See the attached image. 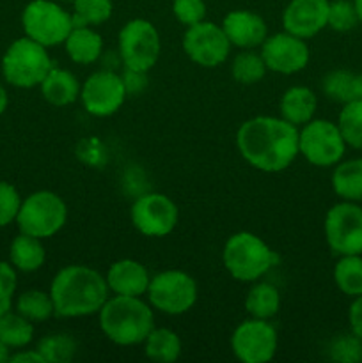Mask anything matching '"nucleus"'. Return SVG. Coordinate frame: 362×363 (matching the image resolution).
Returning a JSON list of instances; mask_svg holds the SVG:
<instances>
[{
  "label": "nucleus",
  "instance_id": "38",
  "mask_svg": "<svg viewBox=\"0 0 362 363\" xmlns=\"http://www.w3.org/2000/svg\"><path fill=\"white\" fill-rule=\"evenodd\" d=\"M172 13L181 25L192 27L206 18V4L204 0H174Z\"/></svg>",
  "mask_w": 362,
  "mask_h": 363
},
{
  "label": "nucleus",
  "instance_id": "31",
  "mask_svg": "<svg viewBox=\"0 0 362 363\" xmlns=\"http://www.w3.org/2000/svg\"><path fill=\"white\" fill-rule=\"evenodd\" d=\"M337 128L348 147L362 151V99L344 103L337 117Z\"/></svg>",
  "mask_w": 362,
  "mask_h": 363
},
{
  "label": "nucleus",
  "instance_id": "19",
  "mask_svg": "<svg viewBox=\"0 0 362 363\" xmlns=\"http://www.w3.org/2000/svg\"><path fill=\"white\" fill-rule=\"evenodd\" d=\"M106 286L117 296H144L148 293L149 277L148 268L135 259L116 261L106 272Z\"/></svg>",
  "mask_w": 362,
  "mask_h": 363
},
{
  "label": "nucleus",
  "instance_id": "47",
  "mask_svg": "<svg viewBox=\"0 0 362 363\" xmlns=\"http://www.w3.org/2000/svg\"><path fill=\"white\" fill-rule=\"evenodd\" d=\"M70 2H73V0H70Z\"/></svg>",
  "mask_w": 362,
  "mask_h": 363
},
{
  "label": "nucleus",
  "instance_id": "6",
  "mask_svg": "<svg viewBox=\"0 0 362 363\" xmlns=\"http://www.w3.org/2000/svg\"><path fill=\"white\" fill-rule=\"evenodd\" d=\"M67 206L60 195L50 190H39L21 201L16 223L20 233L46 240L66 225Z\"/></svg>",
  "mask_w": 362,
  "mask_h": 363
},
{
  "label": "nucleus",
  "instance_id": "21",
  "mask_svg": "<svg viewBox=\"0 0 362 363\" xmlns=\"http://www.w3.org/2000/svg\"><path fill=\"white\" fill-rule=\"evenodd\" d=\"M39 87L43 98L53 106H67L80 99V82L71 71L62 67H52Z\"/></svg>",
  "mask_w": 362,
  "mask_h": 363
},
{
  "label": "nucleus",
  "instance_id": "43",
  "mask_svg": "<svg viewBox=\"0 0 362 363\" xmlns=\"http://www.w3.org/2000/svg\"><path fill=\"white\" fill-rule=\"evenodd\" d=\"M353 99H362V73L353 78Z\"/></svg>",
  "mask_w": 362,
  "mask_h": 363
},
{
  "label": "nucleus",
  "instance_id": "28",
  "mask_svg": "<svg viewBox=\"0 0 362 363\" xmlns=\"http://www.w3.org/2000/svg\"><path fill=\"white\" fill-rule=\"evenodd\" d=\"M34 339V325L18 312H6L0 315V340L9 350L28 346Z\"/></svg>",
  "mask_w": 362,
  "mask_h": 363
},
{
  "label": "nucleus",
  "instance_id": "4",
  "mask_svg": "<svg viewBox=\"0 0 362 363\" xmlns=\"http://www.w3.org/2000/svg\"><path fill=\"white\" fill-rule=\"evenodd\" d=\"M222 261L227 273L238 282H258L273 266L279 264V255L256 234L236 233L226 241Z\"/></svg>",
  "mask_w": 362,
  "mask_h": 363
},
{
  "label": "nucleus",
  "instance_id": "29",
  "mask_svg": "<svg viewBox=\"0 0 362 363\" xmlns=\"http://www.w3.org/2000/svg\"><path fill=\"white\" fill-rule=\"evenodd\" d=\"M16 312L31 323H45L55 315L50 293L39 289H28L21 293L16 300Z\"/></svg>",
  "mask_w": 362,
  "mask_h": 363
},
{
  "label": "nucleus",
  "instance_id": "46",
  "mask_svg": "<svg viewBox=\"0 0 362 363\" xmlns=\"http://www.w3.org/2000/svg\"><path fill=\"white\" fill-rule=\"evenodd\" d=\"M353 6H355V11H357L358 23H362V0H353Z\"/></svg>",
  "mask_w": 362,
  "mask_h": 363
},
{
  "label": "nucleus",
  "instance_id": "41",
  "mask_svg": "<svg viewBox=\"0 0 362 363\" xmlns=\"http://www.w3.org/2000/svg\"><path fill=\"white\" fill-rule=\"evenodd\" d=\"M348 323H350V332L362 340V294L351 301L350 311H348Z\"/></svg>",
  "mask_w": 362,
  "mask_h": 363
},
{
  "label": "nucleus",
  "instance_id": "12",
  "mask_svg": "<svg viewBox=\"0 0 362 363\" xmlns=\"http://www.w3.org/2000/svg\"><path fill=\"white\" fill-rule=\"evenodd\" d=\"M277 346L279 335L268 319H245L231 335L233 354L243 363H266L273 360Z\"/></svg>",
  "mask_w": 362,
  "mask_h": 363
},
{
  "label": "nucleus",
  "instance_id": "37",
  "mask_svg": "<svg viewBox=\"0 0 362 363\" xmlns=\"http://www.w3.org/2000/svg\"><path fill=\"white\" fill-rule=\"evenodd\" d=\"M21 197L11 183L0 181V227H7L16 222L20 211Z\"/></svg>",
  "mask_w": 362,
  "mask_h": 363
},
{
  "label": "nucleus",
  "instance_id": "42",
  "mask_svg": "<svg viewBox=\"0 0 362 363\" xmlns=\"http://www.w3.org/2000/svg\"><path fill=\"white\" fill-rule=\"evenodd\" d=\"M9 362H14V363H45V360H43V357L39 354L38 350L20 351V353L9 357Z\"/></svg>",
  "mask_w": 362,
  "mask_h": 363
},
{
  "label": "nucleus",
  "instance_id": "23",
  "mask_svg": "<svg viewBox=\"0 0 362 363\" xmlns=\"http://www.w3.org/2000/svg\"><path fill=\"white\" fill-rule=\"evenodd\" d=\"M332 190L341 201L362 202V158H351L334 165Z\"/></svg>",
  "mask_w": 362,
  "mask_h": 363
},
{
  "label": "nucleus",
  "instance_id": "7",
  "mask_svg": "<svg viewBox=\"0 0 362 363\" xmlns=\"http://www.w3.org/2000/svg\"><path fill=\"white\" fill-rule=\"evenodd\" d=\"M21 27L27 38L50 48L64 45L75 27L73 14L52 0H32L21 13Z\"/></svg>",
  "mask_w": 362,
  "mask_h": 363
},
{
  "label": "nucleus",
  "instance_id": "25",
  "mask_svg": "<svg viewBox=\"0 0 362 363\" xmlns=\"http://www.w3.org/2000/svg\"><path fill=\"white\" fill-rule=\"evenodd\" d=\"M144 353L149 360L174 363L181 354V339L170 328H153L144 340Z\"/></svg>",
  "mask_w": 362,
  "mask_h": 363
},
{
  "label": "nucleus",
  "instance_id": "1",
  "mask_svg": "<svg viewBox=\"0 0 362 363\" xmlns=\"http://www.w3.org/2000/svg\"><path fill=\"white\" fill-rule=\"evenodd\" d=\"M236 145L245 162L261 172H280L300 155L298 128L283 117L258 116L245 121L236 133Z\"/></svg>",
  "mask_w": 362,
  "mask_h": 363
},
{
  "label": "nucleus",
  "instance_id": "11",
  "mask_svg": "<svg viewBox=\"0 0 362 363\" xmlns=\"http://www.w3.org/2000/svg\"><path fill=\"white\" fill-rule=\"evenodd\" d=\"M117 46L124 67L138 71L153 69L162 50L158 30L144 18H135L124 23L119 30Z\"/></svg>",
  "mask_w": 362,
  "mask_h": 363
},
{
  "label": "nucleus",
  "instance_id": "30",
  "mask_svg": "<svg viewBox=\"0 0 362 363\" xmlns=\"http://www.w3.org/2000/svg\"><path fill=\"white\" fill-rule=\"evenodd\" d=\"M266 71H268V67H266L261 53H256L252 50H245V52L238 53L234 57L233 64H231L233 80L241 85L258 84L265 78Z\"/></svg>",
  "mask_w": 362,
  "mask_h": 363
},
{
  "label": "nucleus",
  "instance_id": "24",
  "mask_svg": "<svg viewBox=\"0 0 362 363\" xmlns=\"http://www.w3.org/2000/svg\"><path fill=\"white\" fill-rule=\"evenodd\" d=\"M46 252L43 247L41 240L28 234L20 233L9 247V262L14 266V269L23 273L35 272L45 264Z\"/></svg>",
  "mask_w": 362,
  "mask_h": 363
},
{
  "label": "nucleus",
  "instance_id": "40",
  "mask_svg": "<svg viewBox=\"0 0 362 363\" xmlns=\"http://www.w3.org/2000/svg\"><path fill=\"white\" fill-rule=\"evenodd\" d=\"M121 78H123V84L128 96L141 94V92H144V89L148 87V71L124 67V73L121 74Z\"/></svg>",
  "mask_w": 362,
  "mask_h": 363
},
{
  "label": "nucleus",
  "instance_id": "22",
  "mask_svg": "<svg viewBox=\"0 0 362 363\" xmlns=\"http://www.w3.org/2000/svg\"><path fill=\"white\" fill-rule=\"evenodd\" d=\"M64 48L73 62L87 66V64L96 62L102 55L103 39L92 27L78 25V27H73V30L66 38Z\"/></svg>",
  "mask_w": 362,
  "mask_h": 363
},
{
  "label": "nucleus",
  "instance_id": "3",
  "mask_svg": "<svg viewBox=\"0 0 362 363\" xmlns=\"http://www.w3.org/2000/svg\"><path fill=\"white\" fill-rule=\"evenodd\" d=\"M99 328L110 342L117 346L144 344L155 328L153 308L137 296H117L99 308Z\"/></svg>",
  "mask_w": 362,
  "mask_h": 363
},
{
  "label": "nucleus",
  "instance_id": "5",
  "mask_svg": "<svg viewBox=\"0 0 362 363\" xmlns=\"http://www.w3.org/2000/svg\"><path fill=\"white\" fill-rule=\"evenodd\" d=\"M53 67L46 46L31 38H20L9 45L2 57V74L7 84L20 89L41 85Z\"/></svg>",
  "mask_w": 362,
  "mask_h": 363
},
{
  "label": "nucleus",
  "instance_id": "14",
  "mask_svg": "<svg viewBox=\"0 0 362 363\" xmlns=\"http://www.w3.org/2000/svg\"><path fill=\"white\" fill-rule=\"evenodd\" d=\"M130 216L141 234L148 238H165L176 229L180 211L167 195L146 194L133 202Z\"/></svg>",
  "mask_w": 362,
  "mask_h": 363
},
{
  "label": "nucleus",
  "instance_id": "35",
  "mask_svg": "<svg viewBox=\"0 0 362 363\" xmlns=\"http://www.w3.org/2000/svg\"><path fill=\"white\" fill-rule=\"evenodd\" d=\"M358 25L357 11H355L353 2L350 0H334L329 6V23L336 32H348Z\"/></svg>",
  "mask_w": 362,
  "mask_h": 363
},
{
  "label": "nucleus",
  "instance_id": "33",
  "mask_svg": "<svg viewBox=\"0 0 362 363\" xmlns=\"http://www.w3.org/2000/svg\"><path fill=\"white\" fill-rule=\"evenodd\" d=\"M35 350L39 351L45 363H67L73 360L77 353V342L66 333H53L43 337Z\"/></svg>",
  "mask_w": 362,
  "mask_h": 363
},
{
  "label": "nucleus",
  "instance_id": "2",
  "mask_svg": "<svg viewBox=\"0 0 362 363\" xmlns=\"http://www.w3.org/2000/svg\"><path fill=\"white\" fill-rule=\"evenodd\" d=\"M48 293L57 318H85L99 312L110 291L102 273L84 264H71L57 272Z\"/></svg>",
  "mask_w": 362,
  "mask_h": 363
},
{
  "label": "nucleus",
  "instance_id": "26",
  "mask_svg": "<svg viewBox=\"0 0 362 363\" xmlns=\"http://www.w3.org/2000/svg\"><path fill=\"white\" fill-rule=\"evenodd\" d=\"M245 311L251 318L270 319L280 311V293L268 282H258L248 289L245 298Z\"/></svg>",
  "mask_w": 362,
  "mask_h": 363
},
{
  "label": "nucleus",
  "instance_id": "16",
  "mask_svg": "<svg viewBox=\"0 0 362 363\" xmlns=\"http://www.w3.org/2000/svg\"><path fill=\"white\" fill-rule=\"evenodd\" d=\"M261 57L266 67L273 73L295 74L305 69L311 59V52L305 39L297 38L290 32L268 35L261 45Z\"/></svg>",
  "mask_w": 362,
  "mask_h": 363
},
{
  "label": "nucleus",
  "instance_id": "15",
  "mask_svg": "<svg viewBox=\"0 0 362 363\" xmlns=\"http://www.w3.org/2000/svg\"><path fill=\"white\" fill-rule=\"evenodd\" d=\"M126 96L121 74L109 69L92 73L80 89L82 105L94 117L114 116L123 106Z\"/></svg>",
  "mask_w": 362,
  "mask_h": 363
},
{
  "label": "nucleus",
  "instance_id": "8",
  "mask_svg": "<svg viewBox=\"0 0 362 363\" xmlns=\"http://www.w3.org/2000/svg\"><path fill=\"white\" fill-rule=\"evenodd\" d=\"M346 147L337 123L329 119H311L298 131V152L314 167L337 165L344 158Z\"/></svg>",
  "mask_w": 362,
  "mask_h": 363
},
{
  "label": "nucleus",
  "instance_id": "45",
  "mask_svg": "<svg viewBox=\"0 0 362 363\" xmlns=\"http://www.w3.org/2000/svg\"><path fill=\"white\" fill-rule=\"evenodd\" d=\"M9 347L6 346V344L2 342V340H0V363H4V362H9Z\"/></svg>",
  "mask_w": 362,
  "mask_h": 363
},
{
  "label": "nucleus",
  "instance_id": "17",
  "mask_svg": "<svg viewBox=\"0 0 362 363\" xmlns=\"http://www.w3.org/2000/svg\"><path fill=\"white\" fill-rule=\"evenodd\" d=\"M330 0H291L283 13L284 30L302 39H311L329 23Z\"/></svg>",
  "mask_w": 362,
  "mask_h": 363
},
{
  "label": "nucleus",
  "instance_id": "27",
  "mask_svg": "<svg viewBox=\"0 0 362 363\" xmlns=\"http://www.w3.org/2000/svg\"><path fill=\"white\" fill-rule=\"evenodd\" d=\"M337 289L350 298L362 294V255H341L334 266Z\"/></svg>",
  "mask_w": 362,
  "mask_h": 363
},
{
  "label": "nucleus",
  "instance_id": "32",
  "mask_svg": "<svg viewBox=\"0 0 362 363\" xmlns=\"http://www.w3.org/2000/svg\"><path fill=\"white\" fill-rule=\"evenodd\" d=\"M112 0H73V23L98 27L112 16Z\"/></svg>",
  "mask_w": 362,
  "mask_h": 363
},
{
  "label": "nucleus",
  "instance_id": "34",
  "mask_svg": "<svg viewBox=\"0 0 362 363\" xmlns=\"http://www.w3.org/2000/svg\"><path fill=\"white\" fill-rule=\"evenodd\" d=\"M355 73L346 69H334L322 80V91L329 99L336 103H348L353 99Z\"/></svg>",
  "mask_w": 362,
  "mask_h": 363
},
{
  "label": "nucleus",
  "instance_id": "20",
  "mask_svg": "<svg viewBox=\"0 0 362 363\" xmlns=\"http://www.w3.org/2000/svg\"><path fill=\"white\" fill-rule=\"evenodd\" d=\"M316 108H318V99L316 94L309 87L304 85H295L290 87L283 94L279 103L280 117L295 126H304L311 119H314Z\"/></svg>",
  "mask_w": 362,
  "mask_h": 363
},
{
  "label": "nucleus",
  "instance_id": "18",
  "mask_svg": "<svg viewBox=\"0 0 362 363\" xmlns=\"http://www.w3.org/2000/svg\"><path fill=\"white\" fill-rule=\"evenodd\" d=\"M222 28L231 46H238L241 50H252L256 46H261L268 38V27H266L265 20L252 11H231L224 18Z\"/></svg>",
  "mask_w": 362,
  "mask_h": 363
},
{
  "label": "nucleus",
  "instance_id": "39",
  "mask_svg": "<svg viewBox=\"0 0 362 363\" xmlns=\"http://www.w3.org/2000/svg\"><path fill=\"white\" fill-rule=\"evenodd\" d=\"M16 286L18 279L14 266L11 262L0 261V315L9 312L11 307H13Z\"/></svg>",
  "mask_w": 362,
  "mask_h": 363
},
{
  "label": "nucleus",
  "instance_id": "44",
  "mask_svg": "<svg viewBox=\"0 0 362 363\" xmlns=\"http://www.w3.org/2000/svg\"><path fill=\"white\" fill-rule=\"evenodd\" d=\"M7 103H9V98H7V91L4 89V85L0 84V116L6 112L7 108Z\"/></svg>",
  "mask_w": 362,
  "mask_h": 363
},
{
  "label": "nucleus",
  "instance_id": "9",
  "mask_svg": "<svg viewBox=\"0 0 362 363\" xmlns=\"http://www.w3.org/2000/svg\"><path fill=\"white\" fill-rule=\"evenodd\" d=\"M148 300L153 308L169 315H180L190 311L197 301L195 279L181 269H167L151 277Z\"/></svg>",
  "mask_w": 362,
  "mask_h": 363
},
{
  "label": "nucleus",
  "instance_id": "10",
  "mask_svg": "<svg viewBox=\"0 0 362 363\" xmlns=\"http://www.w3.org/2000/svg\"><path fill=\"white\" fill-rule=\"evenodd\" d=\"M323 233L332 254L362 255V206L343 201L327 211Z\"/></svg>",
  "mask_w": 362,
  "mask_h": 363
},
{
  "label": "nucleus",
  "instance_id": "36",
  "mask_svg": "<svg viewBox=\"0 0 362 363\" xmlns=\"http://www.w3.org/2000/svg\"><path fill=\"white\" fill-rule=\"evenodd\" d=\"M330 358L343 363H355L362 360V340L353 333L336 337L330 344Z\"/></svg>",
  "mask_w": 362,
  "mask_h": 363
},
{
  "label": "nucleus",
  "instance_id": "13",
  "mask_svg": "<svg viewBox=\"0 0 362 363\" xmlns=\"http://www.w3.org/2000/svg\"><path fill=\"white\" fill-rule=\"evenodd\" d=\"M183 50L188 59L201 67H216L229 57L231 43L222 25L202 20L187 27L183 35Z\"/></svg>",
  "mask_w": 362,
  "mask_h": 363
}]
</instances>
